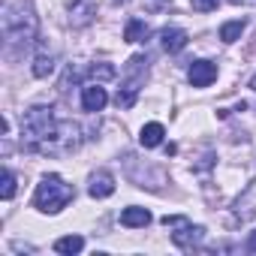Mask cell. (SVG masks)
<instances>
[{"mask_svg":"<svg viewBox=\"0 0 256 256\" xmlns=\"http://www.w3.org/2000/svg\"><path fill=\"white\" fill-rule=\"evenodd\" d=\"M241 34H244V22H226V24L220 28V40H223V42H235Z\"/></svg>","mask_w":256,"mask_h":256,"instance_id":"9a60e30c","label":"cell"},{"mask_svg":"<svg viewBox=\"0 0 256 256\" xmlns=\"http://www.w3.org/2000/svg\"><path fill=\"white\" fill-rule=\"evenodd\" d=\"M148 34H151V28L142 18H130V22H126V30H124V40L126 42H145Z\"/></svg>","mask_w":256,"mask_h":256,"instance_id":"7c38bea8","label":"cell"},{"mask_svg":"<svg viewBox=\"0 0 256 256\" xmlns=\"http://www.w3.org/2000/svg\"><path fill=\"white\" fill-rule=\"evenodd\" d=\"M0 196H4V199H12L16 196V175L10 169L4 172V190H0Z\"/></svg>","mask_w":256,"mask_h":256,"instance_id":"2e32d148","label":"cell"},{"mask_svg":"<svg viewBox=\"0 0 256 256\" xmlns=\"http://www.w3.org/2000/svg\"><path fill=\"white\" fill-rule=\"evenodd\" d=\"M88 193L94 199H106L114 193V175L112 172H94L90 175V184H88Z\"/></svg>","mask_w":256,"mask_h":256,"instance_id":"8992f818","label":"cell"},{"mask_svg":"<svg viewBox=\"0 0 256 256\" xmlns=\"http://www.w3.org/2000/svg\"><path fill=\"white\" fill-rule=\"evenodd\" d=\"M166 4H169V0H148V4H145V6H148L151 12H157V10H163Z\"/></svg>","mask_w":256,"mask_h":256,"instance_id":"d6986e66","label":"cell"},{"mask_svg":"<svg viewBox=\"0 0 256 256\" xmlns=\"http://www.w3.org/2000/svg\"><path fill=\"white\" fill-rule=\"evenodd\" d=\"M187 78H190V84H193V88H208V84L217 78V66H214L211 60H193V64H190Z\"/></svg>","mask_w":256,"mask_h":256,"instance_id":"277c9868","label":"cell"},{"mask_svg":"<svg viewBox=\"0 0 256 256\" xmlns=\"http://www.w3.org/2000/svg\"><path fill=\"white\" fill-rule=\"evenodd\" d=\"M247 250H253V253H256V229H253V232H250V238H247Z\"/></svg>","mask_w":256,"mask_h":256,"instance_id":"ffe728a7","label":"cell"},{"mask_svg":"<svg viewBox=\"0 0 256 256\" xmlns=\"http://www.w3.org/2000/svg\"><path fill=\"white\" fill-rule=\"evenodd\" d=\"M181 232H172V241L178 244V247H184V250H190V247H196L202 238H205V229L202 226H190V220L184 223V226H178Z\"/></svg>","mask_w":256,"mask_h":256,"instance_id":"52a82bcc","label":"cell"},{"mask_svg":"<svg viewBox=\"0 0 256 256\" xmlns=\"http://www.w3.org/2000/svg\"><path fill=\"white\" fill-rule=\"evenodd\" d=\"M217 4H220V0H190V6L196 12H211V10H217Z\"/></svg>","mask_w":256,"mask_h":256,"instance_id":"ac0fdd59","label":"cell"},{"mask_svg":"<svg viewBox=\"0 0 256 256\" xmlns=\"http://www.w3.org/2000/svg\"><path fill=\"white\" fill-rule=\"evenodd\" d=\"M163 136H166V130H163V124H145L142 126V136H139V142H142V148H157V145H163Z\"/></svg>","mask_w":256,"mask_h":256,"instance_id":"8fae6325","label":"cell"},{"mask_svg":"<svg viewBox=\"0 0 256 256\" xmlns=\"http://www.w3.org/2000/svg\"><path fill=\"white\" fill-rule=\"evenodd\" d=\"M106 102H108V94H106L102 84H88V88H82V106H84V112H102Z\"/></svg>","mask_w":256,"mask_h":256,"instance_id":"5b68a950","label":"cell"},{"mask_svg":"<svg viewBox=\"0 0 256 256\" xmlns=\"http://www.w3.org/2000/svg\"><path fill=\"white\" fill-rule=\"evenodd\" d=\"M229 4H235V6H238V4H244V6H250V4H256V0H229Z\"/></svg>","mask_w":256,"mask_h":256,"instance_id":"44dd1931","label":"cell"},{"mask_svg":"<svg viewBox=\"0 0 256 256\" xmlns=\"http://www.w3.org/2000/svg\"><path fill=\"white\" fill-rule=\"evenodd\" d=\"M70 18H72L76 28L88 24L94 18V4H90V0H70Z\"/></svg>","mask_w":256,"mask_h":256,"instance_id":"30bf717a","label":"cell"},{"mask_svg":"<svg viewBox=\"0 0 256 256\" xmlns=\"http://www.w3.org/2000/svg\"><path fill=\"white\" fill-rule=\"evenodd\" d=\"M250 88H253V90H256V76H253V78H250Z\"/></svg>","mask_w":256,"mask_h":256,"instance_id":"7402d4cb","label":"cell"},{"mask_svg":"<svg viewBox=\"0 0 256 256\" xmlns=\"http://www.w3.org/2000/svg\"><path fill=\"white\" fill-rule=\"evenodd\" d=\"M54 72V58L52 54H36V60H34V76L36 78H46V76H52Z\"/></svg>","mask_w":256,"mask_h":256,"instance_id":"5bb4252c","label":"cell"},{"mask_svg":"<svg viewBox=\"0 0 256 256\" xmlns=\"http://www.w3.org/2000/svg\"><path fill=\"white\" fill-rule=\"evenodd\" d=\"M187 30H181V28H166L163 34H160V46L169 52V54H175V52H181L184 46H187Z\"/></svg>","mask_w":256,"mask_h":256,"instance_id":"9c48e42d","label":"cell"},{"mask_svg":"<svg viewBox=\"0 0 256 256\" xmlns=\"http://www.w3.org/2000/svg\"><path fill=\"white\" fill-rule=\"evenodd\" d=\"M76 199V190L72 184H66L60 175H46L40 184H36V193H34V205L46 214H58L66 202Z\"/></svg>","mask_w":256,"mask_h":256,"instance_id":"3957f363","label":"cell"},{"mask_svg":"<svg viewBox=\"0 0 256 256\" xmlns=\"http://www.w3.org/2000/svg\"><path fill=\"white\" fill-rule=\"evenodd\" d=\"M54 250H58V253H70V256H72V253H82V250H84V238H82V235H64V238L54 241Z\"/></svg>","mask_w":256,"mask_h":256,"instance_id":"4fadbf2b","label":"cell"},{"mask_svg":"<svg viewBox=\"0 0 256 256\" xmlns=\"http://www.w3.org/2000/svg\"><path fill=\"white\" fill-rule=\"evenodd\" d=\"M148 223H151V211H148V208L130 205V208L120 211V226H126V229H145Z\"/></svg>","mask_w":256,"mask_h":256,"instance_id":"ba28073f","label":"cell"},{"mask_svg":"<svg viewBox=\"0 0 256 256\" xmlns=\"http://www.w3.org/2000/svg\"><path fill=\"white\" fill-rule=\"evenodd\" d=\"M90 78H114V66L112 64H96V66H90Z\"/></svg>","mask_w":256,"mask_h":256,"instance_id":"e0dca14e","label":"cell"},{"mask_svg":"<svg viewBox=\"0 0 256 256\" xmlns=\"http://www.w3.org/2000/svg\"><path fill=\"white\" fill-rule=\"evenodd\" d=\"M24 148L34 154L60 157L78 148V126L72 120H58L52 106H34L22 118Z\"/></svg>","mask_w":256,"mask_h":256,"instance_id":"6da1fadb","label":"cell"},{"mask_svg":"<svg viewBox=\"0 0 256 256\" xmlns=\"http://www.w3.org/2000/svg\"><path fill=\"white\" fill-rule=\"evenodd\" d=\"M36 12L28 0H18V4H6L4 6V36L10 46H28L36 40Z\"/></svg>","mask_w":256,"mask_h":256,"instance_id":"7a4b0ae2","label":"cell"}]
</instances>
